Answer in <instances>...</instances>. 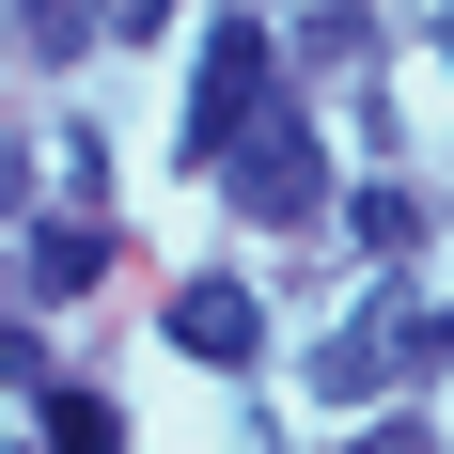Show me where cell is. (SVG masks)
Instances as JSON below:
<instances>
[{"instance_id":"obj_1","label":"cell","mask_w":454,"mask_h":454,"mask_svg":"<svg viewBox=\"0 0 454 454\" xmlns=\"http://www.w3.org/2000/svg\"><path fill=\"white\" fill-rule=\"evenodd\" d=\"M267 110H282L267 32H220V47H204V79H188V157H204V173H235V141L267 126Z\"/></svg>"},{"instance_id":"obj_2","label":"cell","mask_w":454,"mask_h":454,"mask_svg":"<svg viewBox=\"0 0 454 454\" xmlns=\"http://www.w3.org/2000/svg\"><path fill=\"white\" fill-rule=\"evenodd\" d=\"M220 188H235L267 235H298V220L329 204V157H314V126H298V110H267V126L235 141V173H220Z\"/></svg>"},{"instance_id":"obj_3","label":"cell","mask_w":454,"mask_h":454,"mask_svg":"<svg viewBox=\"0 0 454 454\" xmlns=\"http://www.w3.org/2000/svg\"><path fill=\"white\" fill-rule=\"evenodd\" d=\"M454 345V314H361L345 345H329V392H376V376H423Z\"/></svg>"},{"instance_id":"obj_4","label":"cell","mask_w":454,"mask_h":454,"mask_svg":"<svg viewBox=\"0 0 454 454\" xmlns=\"http://www.w3.org/2000/svg\"><path fill=\"white\" fill-rule=\"evenodd\" d=\"M173 345H188V361H251V345H267L251 282H173Z\"/></svg>"},{"instance_id":"obj_5","label":"cell","mask_w":454,"mask_h":454,"mask_svg":"<svg viewBox=\"0 0 454 454\" xmlns=\"http://www.w3.org/2000/svg\"><path fill=\"white\" fill-rule=\"evenodd\" d=\"M94 267H110V235H94V220H47V235H32V298H79Z\"/></svg>"},{"instance_id":"obj_6","label":"cell","mask_w":454,"mask_h":454,"mask_svg":"<svg viewBox=\"0 0 454 454\" xmlns=\"http://www.w3.org/2000/svg\"><path fill=\"white\" fill-rule=\"evenodd\" d=\"M94 16H110V0H16V32H32V63H79V47H94Z\"/></svg>"},{"instance_id":"obj_7","label":"cell","mask_w":454,"mask_h":454,"mask_svg":"<svg viewBox=\"0 0 454 454\" xmlns=\"http://www.w3.org/2000/svg\"><path fill=\"white\" fill-rule=\"evenodd\" d=\"M361 251H376V267L423 251V188H361Z\"/></svg>"},{"instance_id":"obj_8","label":"cell","mask_w":454,"mask_h":454,"mask_svg":"<svg viewBox=\"0 0 454 454\" xmlns=\"http://www.w3.org/2000/svg\"><path fill=\"white\" fill-rule=\"evenodd\" d=\"M47 454H126V423L94 408V392H47Z\"/></svg>"}]
</instances>
